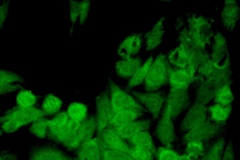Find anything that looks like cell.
I'll return each instance as SVG.
<instances>
[{"instance_id":"obj_18","label":"cell","mask_w":240,"mask_h":160,"mask_svg":"<svg viewBox=\"0 0 240 160\" xmlns=\"http://www.w3.org/2000/svg\"><path fill=\"white\" fill-rule=\"evenodd\" d=\"M95 128V124L92 119L86 121L81 125L80 129L70 147L76 146L80 142L90 137L92 134Z\"/></svg>"},{"instance_id":"obj_1","label":"cell","mask_w":240,"mask_h":160,"mask_svg":"<svg viewBox=\"0 0 240 160\" xmlns=\"http://www.w3.org/2000/svg\"><path fill=\"white\" fill-rule=\"evenodd\" d=\"M42 115L41 111L35 108H22L13 110L2 118L1 128L5 133H13L24 125L37 120Z\"/></svg>"},{"instance_id":"obj_19","label":"cell","mask_w":240,"mask_h":160,"mask_svg":"<svg viewBox=\"0 0 240 160\" xmlns=\"http://www.w3.org/2000/svg\"><path fill=\"white\" fill-rule=\"evenodd\" d=\"M68 115L71 119L79 122L84 120L87 113L86 106L79 102H73L68 108Z\"/></svg>"},{"instance_id":"obj_3","label":"cell","mask_w":240,"mask_h":160,"mask_svg":"<svg viewBox=\"0 0 240 160\" xmlns=\"http://www.w3.org/2000/svg\"><path fill=\"white\" fill-rule=\"evenodd\" d=\"M168 70L165 61L160 58L152 62L143 82L144 92L158 91L162 89L168 79Z\"/></svg>"},{"instance_id":"obj_13","label":"cell","mask_w":240,"mask_h":160,"mask_svg":"<svg viewBox=\"0 0 240 160\" xmlns=\"http://www.w3.org/2000/svg\"><path fill=\"white\" fill-rule=\"evenodd\" d=\"M152 62V58L148 59L129 79L126 89L128 92L132 90L134 87L143 83Z\"/></svg>"},{"instance_id":"obj_6","label":"cell","mask_w":240,"mask_h":160,"mask_svg":"<svg viewBox=\"0 0 240 160\" xmlns=\"http://www.w3.org/2000/svg\"><path fill=\"white\" fill-rule=\"evenodd\" d=\"M169 116L168 112L162 109L157 121L155 129V133L158 138L166 145H170L175 139V134L170 122Z\"/></svg>"},{"instance_id":"obj_34","label":"cell","mask_w":240,"mask_h":160,"mask_svg":"<svg viewBox=\"0 0 240 160\" xmlns=\"http://www.w3.org/2000/svg\"><path fill=\"white\" fill-rule=\"evenodd\" d=\"M180 160H192L191 158L187 155L180 156Z\"/></svg>"},{"instance_id":"obj_15","label":"cell","mask_w":240,"mask_h":160,"mask_svg":"<svg viewBox=\"0 0 240 160\" xmlns=\"http://www.w3.org/2000/svg\"><path fill=\"white\" fill-rule=\"evenodd\" d=\"M130 141L134 146L147 149L153 153L155 146L152 137L147 131L141 132L130 138Z\"/></svg>"},{"instance_id":"obj_4","label":"cell","mask_w":240,"mask_h":160,"mask_svg":"<svg viewBox=\"0 0 240 160\" xmlns=\"http://www.w3.org/2000/svg\"><path fill=\"white\" fill-rule=\"evenodd\" d=\"M55 144L50 141L32 143L28 151V160H69Z\"/></svg>"},{"instance_id":"obj_21","label":"cell","mask_w":240,"mask_h":160,"mask_svg":"<svg viewBox=\"0 0 240 160\" xmlns=\"http://www.w3.org/2000/svg\"><path fill=\"white\" fill-rule=\"evenodd\" d=\"M36 101V98L34 94L27 90L21 91L16 97L18 104L22 108H30L35 103Z\"/></svg>"},{"instance_id":"obj_20","label":"cell","mask_w":240,"mask_h":160,"mask_svg":"<svg viewBox=\"0 0 240 160\" xmlns=\"http://www.w3.org/2000/svg\"><path fill=\"white\" fill-rule=\"evenodd\" d=\"M62 105V102L60 99L53 95L50 94L44 99L42 107L45 112L52 114L58 111Z\"/></svg>"},{"instance_id":"obj_9","label":"cell","mask_w":240,"mask_h":160,"mask_svg":"<svg viewBox=\"0 0 240 160\" xmlns=\"http://www.w3.org/2000/svg\"><path fill=\"white\" fill-rule=\"evenodd\" d=\"M141 66L139 60L130 58L118 62L115 68L119 76L123 78L129 79Z\"/></svg>"},{"instance_id":"obj_14","label":"cell","mask_w":240,"mask_h":160,"mask_svg":"<svg viewBox=\"0 0 240 160\" xmlns=\"http://www.w3.org/2000/svg\"><path fill=\"white\" fill-rule=\"evenodd\" d=\"M23 82L22 78L17 74L10 72H3L1 74V90L2 92L11 91L17 89Z\"/></svg>"},{"instance_id":"obj_5","label":"cell","mask_w":240,"mask_h":160,"mask_svg":"<svg viewBox=\"0 0 240 160\" xmlns=\"http://www.w3.org/2000/svg\"><path fill=\"white\" fill-rule=\"evenodd\" d=\"M111 92V103L115 113L126 110L132 109H140L146 111L144 108L129 93H128L122 90L115 83H112V84Z\"/></svg>"},{"instance_id":"obj_7","label":"cell","mask_w":240,"mask_h":160,"mask_svg":"<svg viewBox=\"0 0 240 160\" xmlns=\"http://www.w3.org/2000/svg\"><path fill=\"white\" fill-rule=\"evenodd\" d=\"M153 122L152 118H143L116 128V132L119 136L130 138L141 132L148 130Z\"/></svg>"},{"instance_id":"obj_17","label":"cell","mask_w":240,"mask_h":160,"mask_svg":"<svg viewBox=\"0 0 240 160\" xmlns=\"http://www.w3.org/2000/svg\"><path fill=\"white\" fill-rule=\"evenodd\" d=\"M99 151L95 140L85 143L80 153L81 160H99Z\"/></svg>"},{"instance_id":"obj_11","label":"cell","mask_w":240,"mask_h":160,"mask_svg":"<svg viewBox=\"0 0 240 160\" xmlns=\"http://www.w3.org/2000/svg\"><path fill=\"white\" fill-rule=\"evenodd\" d=\"M97 120L100 129L104 128L114 114L111 102L103 98L100 101L98 107Z\"/></svg>"},{"instance_id":"obj_24","label":"cell","mask_w":240,"mask_h":160,"mask_svg":"<svg viewBox=\"0 0 240 160\" xmlns=\"http://www.w3.org/2000/svg\"><path fill=\"white\" fill-rule=\"evenodd\" d=\"M68 121L67 113L65 112L59 113L52 120L47 121L48 132L55 131L61 129L66 125Z\"/></svg>"},{"instance_id":"obj_31","label":"cell","mask_w":240,"mask_h":160,"mask_svg":"<svg viewBox=\"0 0 240 160\" xmlns=\"http://www.w3.org/2000/svg\"><path fill=\"white\" fill-rule=\"evenodd\" d=\"M159 35L160 32L158 30H158H155V31H153L152 34L150 35V38L148 40V44L150 47L155 46L156 45L158 44Z\"/></svg>"},{"instance_id":"obj_29","label":"cell","mask_w":240,"mask_h":160,"mask_svg":"<svg viewBox=\"0 0 240 160\" xmlns=\"http://www.w3.org/2000/svg\"><path fill=\"white\" fill-rule=\"evenodd\" d=\"M0 160H20L18 156L10 149L4 150L0 152Z\"/></svg>"},{"instance_id":"obj_8","label":"cell","mask_w":240,"mask_h":160,"mask_svg":"<svg viewBox=\"0 0 240 160\" xmlns=\"http://www.w3.org/2000/svg\"><path fill=\"white\" fill-rule=\"evenodd\" d=\"M147 111L138 109L126 110L114 113L111 122L116 128L143 118Z\"/></svg>"},{"instance_id":"obj_32","label":"cell","mask_w":240,"mask_h":160,"mask_svg":"<svg viewBox=\"0 0 240 160\" xmlns=\"http://www.w3.org/2000/svg\"><path fill=\"white\" fill-rule=\"evenodd\" d=\"M232 148L230 144L227 145L224 150L221 160H234Z\"/></svg>"},{"instance_id":"obj_30","label":"cell","mask_w":240,"mask_h":160,"mask_svg":"<svg viewBox=\"0 0 240 160\" xmlns=\"http://www.w3.org/2000/svg\"><path fill=\"white\" fill-rule=\"evenodd\" d=\"M214 117L218 120H222L226 117V113L224 109L220 106H217L214 107L212 110Z\"/></svg>"},{"instance_id":"obj_28","label":"cell","mask_w":240,"mask_h":160,"mask_svg":"<svg viewBox=\"0 0 240 160\" xmlns=\"http://www.w3.org/2000/svg\"><path fill=\"white\" fill-rule=\"evenodd\" d=\"M158 157V160H180V156L176 153L164 148L159 149Z\"/></svg>"},{"instance_id":"obj_12","label":"cell","mask_w":240,"mask_h":160,"mask_svg":"<svg viewBox=\"0 0 240 160\" xmlns=\"http://www.w3.org/2000/svg\"><path fill=\"white\" fill-rule=\"evenodd\" d=\"M104 137L108 145L113 150L129 154L132 148L121 139L116 132L108 130L104 132Z\"/></svg>"},{"instance_id":"obj_33","label":"cell","mask_w":240,"mask_h":160,"mask_svg":"<svg viewBox=\"0 0 240 160\" xmlns=\"http://www.w3.org/2000/svg\"><path fill=\"white\" fill-rule=\"evenodd\" d=\"M232 98L231 93L230 91L226 88L223 90L219 95L220 100L223 103H228L229 102Z\"/></svg>"},{"instance_id":"obj_16","label":"cell","mask_w":240,"mask_h":160,"mask_svg":"<svg viewBox=\"0 0 240 160\" xmlns=\"http://www.w3.org/2000/svg\"><path fill=\"white\" fill-rule=\"evenodd\" d=\"M225 146L224 139H218L207 149L202 160H221Z\"/></svg>"},{"instance_id":"obj_22","label":"cell","mask_w":240,"mask_h":160,"mask_svg":"<svg viewBox=\"0 0 240 160\" xmlns=\"http://www.w3.org/2000/svg\"><path fill=\"white\" fill-rule=\"evenodd\" d=\"M47 121L40 120L32 123L29 128L30 132L38 138L46 139L48 133Z\"/></svg>"},{"instance_id":"obj_10","label":"cell","mask_w":240,"mask_h":160,"mask_svg":"<svg viewBox=\"0 0 240 160\" xmlns=\"http://www.w3.org/2000/svg\"><path fill=\"white\" fill-rule=\"evenodd\" d=\"M141 45V41L139 36H131L124 40L118 48L119 55L124 59L130 58L131 56L137 53Z\"/></svg>"},{"instance_id":"obj_26","label":"cell","mask_w":240,"mask_h":160,"mask_svg":"<svg viewBox=\"0 0 240 160\" xmlns=\"http://www.w3.org/2000/svg\"><path fill=\"white\" fill-rule=\"evenodd\" d=\"M204 150L202 142L192 141L187 142L186 151L187 155L190 158H196L201 155Z\"/></svg>"},{"instance_id":"obj_25","label":"cell","mask_w":240,"mask_h":160,"mask_svg":"<svg viewBox=\"0 0 240 160\" xmlns=\"http://www.w3.org/2000/svg\"><path fill=\"white\" fill-rule=\"evenodd\" d=\"M153 153L147 149L134 146L129 154L135 160H153Z\"/></svg>"},{"instance_id":"obj_2","label":"cell","mask_w":240,"mask_h":160,"mask_svg":"<svg viewBox=\"0 0 240 160\" xmlns=\"http://www.w3.org/2000/svg\"><path fill=\"white\" fill-rule=\"evenodd\" d=\"M150 113L153 121L159 118L167 96V92L162 89L152 92H139L131 90L128 92Z\"/></svg>"},{"instance_id":"obj_27","label":"cell","mask_w":240,"mask_h":160,"mask_svg":"<svg viewBox=\"0 0 240 160\" xmlns=\"http://www.w3.org/2000/svg\"><path fill=\"white\" fill-rule=\"evenodd\" d=\"M128 154L119 151L108 150L104 153L106 160H135Z\"/></svg>"},{"instance_id":"obj_23","label":"cell","mask_w":240,"mask_h":160,"mask_svg":"<svg viewBox=\"0 0 240 160\" xmlns=\"http://www.w3.org/2000/svg\"><path fill=\"white\" fill-rule=\"evenodd\" d=\"M169 81L173 87H180L188 81V76L187 72L182 69L173 71L170 74L168 78Z\"/></svg>"}]
</instances>
